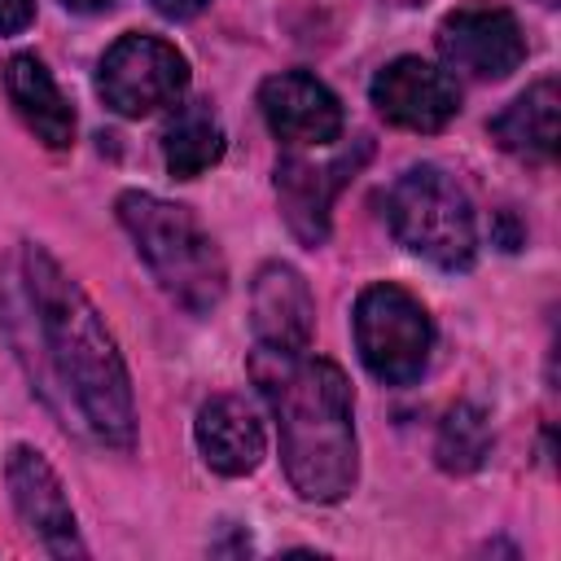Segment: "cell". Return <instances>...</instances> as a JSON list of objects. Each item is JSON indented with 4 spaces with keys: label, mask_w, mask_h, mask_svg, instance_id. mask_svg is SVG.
Returning a JSON list of instances; mask_svg holds the SVG:
<instances>
[{
    "label": "cell",
    "mask_w": 561,
    "mask_h": 561,
    "mask_svg": "<svg viewBox=\"0 0 561 561\" xmlns=\"http://www.w3.org/2000/svg\"><path fill=\"white\" fill-rule=\"evenodd\" d=\"M22 298L75 421L96 443L127 451L136 443V399L118 342L79 280L39 241H22Z\"/></svg>",
    "instance_id": "6da1fadb"
},
{
    "label": "cell",
    "mask_w": 561,
    "mask_h": 561,
    "mask_svg": "<svg viewBox=\"0 0 561 561\" xmlns=\"http://www.w3.org/2000/svg\"><path fill=\"white\" fill-rule=\"evenodd\" d=\"M250 377L267 399L280 434V465L294 491L311 504H337L359 478L355 394L333 359L307 351L254 346Z\"/></svg>",
    "instance_id": "7a4b0ae2"
},
{
    "label": "cell",
    "mask_w": 561,
    "mask_h": 561,
    "mask_svg": "<svg viewBox=\"0 0 561 561\" xmlns=\"http://www.w3.org/2000/svg\"><path fill=\"white\" fill-rule=\"evenodd\" d=\"M118 224L136 241V254L149 263L153 280L193 316H206L228 294V263L215 237L197 224V215L158 193L127 188L114 202Z\"/></svg>",
    "instance_id": "3957f363"
},
{
    "label": "cell",
    "mask_w": 561,
    "mask_h": 561,
    "mask_svg": "<svg viewBox=\"0 0 561 561\" xmlns=\"http://www.w3.org/2000/svg\"><path fill=\"white\" fill-rule=\"evenodd\" d=\"M386 219L399 245L430 259L443 272H465L478 259V215L465 184L434 167H408L386 193Z\"/></svg>",
    "instance_id": "277c9868"
},
{
    "label": "cell",
    "mask_w": 561,
    "mask_h": 561,
    "mask_svg": "<svg viewBox=\"0 0 561 561\" xmlns=\"http://www.w3.org/2000/svg\"><path fill=\"white\" fill-rule=\"evenodd\" d=\"M355 346L377 381L412 386L430 364L434 320L403 285H368L355 298Z\"/></svg>",
    "instance_id": "5b68a950"
},
{
    "label": "cell",
    "mask_w": 561,
    "mask_h": 561,
    "mask_svg": "<svg viewBox=\"0 0 561 561\" xmlns=\"http://www.w3.org/2000/svg\"><path fill=\"white\" fill-rule=\"evenodd\" d=\"M188 88V57L149 31L118 35L96 61V92L123 118H145L162 105H175Z\"/></svg>",
    "instance_id": "8992f818"
},
{
    "label": "cell",
    "mask_w": 561,
    "mask_h": 561,
    "mask_svg": "<svg viewBox=\"0 0 561 561\" xmlns=\"http://www.w3.org/2000/svg\"><path fill=\"white\" fill-rule=\"evenodd\" d=\"M438 53L473 79H504L526 61L522 22L500 4H460L438 22Z\"/></svg>",
    "instance_id": "52a82bcc"
},
{
    "label": "cell",
    "mask_w": 561,
    "mask_h": 561,
    "mask_svg": "<svg viewBox=\"0 0 561 561\" xmlns=\"http://www.w3.org/2000/svg\"><path fill=\"white\" fill-rule=\"evenodd\" d=\"M368 96L377 105V114L394 127H408V131H443L456 114H460V88L456 79L425 61V57H394L386 61L373 83H368Z\"/></svg>",
    "instance_id": "ba28073f"
},
{
    "label": "cell",
    "mask_w": 561,
    "mask_h": 561,
    "mask_svg": "<svg viewBox=\"0 0 561 561\" xmlns=\"http://www.w3.org/2000/svg\"><path fill=\"white\" fill-rule=\"evenodd\" d=\"M4 482H9V500L22 517V526H31V535L53 552V557H83V539L75 526V508L66 500V486L57 478V469L44 460V451H35L31 443H18L4 456Z\"/></svg>",
    "instance_id": "9c48e42d"
},
{
    "label": "cell",
    "mask_w": 561,
    "mask_h": 561,
    "mask_svg": "<svg viewBox=\"0 0 561 561\" xmlns=\"http://www.w3.org/2000/svg\"><path fill=\"white\" fill-rule=\"evenodd\" d=\"M368 158V145H359L355 153H337L329 162H311L302 153H285L276 162V197H280V215L289 224V232L302 245H324L329 241V210L333 197L342 193V184L359 171V162Z\"/></svg>",
    "instance_id": "30bf717a"
},
{
    "label": "cell",
    "mask_w": 561,
    "mask_h": 561,
    "mask_svg": "<svg viewBox=\"0 0 561 561\" xmlns=\"http://www.w3.org/2000/svg\"><path fill=\"white\" fill-rule=\"evenodd\" d=\"M259 110L276 140L294 149H324L342 136V101L307 70H280L263 79Z\"/></svg>",
    "instance_id": "8fae6325"
},
{
    "label": "cell",
    "mask_w": 561,
    "mask_h": 561,
    "mask_svg": "<svg viewBox=\"0 0 561 561\" xmlns=\"http://www.w3.org/2000/svg\"><path fill=\"white\" fill-rule=\"evenodd\" d=\"M254 307V333L263 346L280 351H307L316 333V302L298 267L289 263H263L250 285Z\"/></svg>",
    "instance_id": "7c38bea8"
},
{
    "label": "cell",
    "mask_w": 561,
    "mask_h": 561,
    "mask_svg": "<svg viewBox=\"0 0 561 561\" xmlns=\"http://www.w3.org/2000/svg\"><path fill=\"white\" fill-rule=\"evenodd\" d=\"M193 438H197V451L202 460L224 473V478H245L263 465V451H267V438H263V425L254 416V408L237 394H215L197 408V421H193Z\"/></svg>",
    "instance_id": "4fadbf2b"
},
{
    "label": "cell",
    "mask_w": 561,
    "mask_h": 561,
    "mask_svg": "<svg viewBox=\"0 0 561 561\" xmlns=\"http://www.w3.org/2000/svg\"><path fill=\"white\" fill-rule=\"evenodd\" d=\"M4 92L13 114L26 123V131L48 149L75 145V105L61 96L57 79L35 53H18L4 61Z\"/></svg>",
    "instance_id": "5bb4252c"
},
{
    "label": "cell",
    "mask_w": 561,
    "mask_h": 561,
    "mask_svg": "<svg viewBox=\"0 0 561 561\" xmlns=\"http://www.w3.org/2000/svg\"><path fill=\"white\" fill-rule=\"evenodd\" d=\"M491 140L522 162H552L557 145H561V88H557V79L530 83L504 114H495Z\"/></svg>",
    "instance_id": "9a60e30c"
},
{
    "label": "cell",
    "mask_w": 561,
    "mask_h": 561,
    "mask_svg": "<svg viewBox=\"0 0 561 561\" xmlns=\"http://www.w3.org/2000/svg\"><path fill=\"white\" fill-rule=\"evenodd\" d=\"M224 123L206 101H184L162 127V162L175 180H197L224 158Z\"/></svg>",
    "instance_id": "2e32d148"
},
{
    "label": "cell",
    "mask_w": 561,
    "mask_h": 561,
    "mask_svg": "<svg viewBox=\"0 0 561 561\" xmlns=\"http://www.w3.org/2000/svg\"><path fill=\"white\" fill-rule=\"evenodd\" d=\"M491 456V421L478 403H456L438 421L434 438V460L443 473H473Z\"/></svg>",
    "instance_id": "e0dca14e"
},
{
    "label": "cell",
    "mask_w": 561,
    "mask_h": 561,
    "mask_svg": "<svg viewBox=\"0 0 561 561\" xmlns=\"http://www.w3.org/2000/svg\"><path fill=\"white\" fill-rule=\"evenodd\" d=\"M35 22V0H0V35H18Z\"/></svg>",
    "instance_id": "ac0fdd59"
},
{
    "label": "cell",
    "mask_w": 561,
    "mask_h": 561,
    "mask_svg": "<svg viewBox=\"0 0 561 561\" xmlns=\"http://www.w3.org/2000/svg\"><path fill=\"white\" fill-rule=\"evenodd\" d=\"M149 4H153L162 18H171V22H188V18H197L210 0H149Z\"/></svg>",
    "instance_id": "d6986e66"
},
{
    "label": "cell",
    "mask_w": 561,
    "mask_h": 561,
    "mask_svg": "<svg viewBox=\"0 0 561 561\" xmlns=\"http://www.w3.org/2000/svg\"><path fill=\"white\" fill-rule=\"evenodd\" d=\"M70 13H105V9H114V0H61Z\"/></svg>",
    "instance_id": "ffe728a7"
},
{
    "label": "cell",
    "mask_w": 561,
    "mask_h": 561,
    "mask_svg": "<svg viewBox=\"0 0 561 561\" xmlns=\"http://www.w3.org/2000/svg\"><path fill=\"white\" fill-rule=\"evenodd\" d=\"M543 4H557V0H543Z\"/></svg>",
    "instance_id": "44dd1931"
}]
</instances>
